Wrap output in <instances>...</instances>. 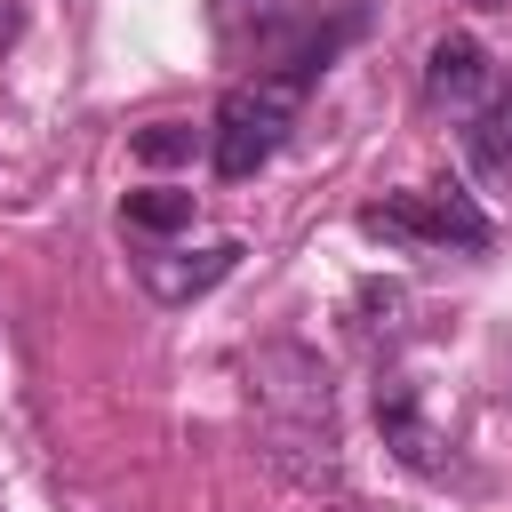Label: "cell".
I'll list each match as a JSON object with an SVG mask.
<instances>
[{
    "mask_svg": "<svg viewBox=\"0 0 512 512\" xmlns=\"http://www.w3.org/2000/svg\"><path fill=\"white\" fill-rule=\"evenodd\" d=\"M248 408H256L264 456L288 480H304V488L336 480V392L304 344H264L248 360Z\"/></svg>",
    "mask_w": 512,
    "mask_h": 512,
    "instance_id": "obj_1",
    "label": "cell"
},
{
    "mask_svg": "<svg viewBox=\"0 0 512 512\" xmlns=\"http://www.w3.org/2000/svg\"><path fill=\"white\" fill-rule=\"evenodd\" d=\"M304 96H312V80L304 72H248V80H232L224 88V104H216V128H208V152H216V176H256L280 144H288V128H296V112H304Z\"/></svg>",
    "mask_w": 512,
    "mask_h": 512,
    "instance_id": "obj_2",
    "label": "cell"
},
{
    "mask_svg": "<svg viewBox=\"0 0 512 512\" xmlns=\"http://www.w3.org/2000/svg\"><path fill=\"white\" fill-rule=\"evenodd\" d=\"M360 232L384 240V248H424V256H432V248L472 256V248L496 240L488 208H480L472 192H456V184H408V192H384V200L360 208Z\"/></svg>",
    "mask_w": 512,
    "mask_h": 512,
    "instance_id": "obj_3",
    "label": "cell"
},
{
    "mask_svg": "<svg viewBox=\"0 0 512 512\" xmlns=\"http://www.w3.org/2000/svg\"><path fill=\"white\" fill-rule=\"evenodd\" d=\"M232 272H240V240H200V248L152 240V248H136V280H144L152 304H192V296H208Z\"/></svg>",
    "mask_w": 512,
    "mask_h": 512,
    "instance_id": "obj_4",
    "label": "cell"
},
{
    "mask_svg": "<svg viewBox=\"0 0 512 512\" xmlns=\"http://www.w3.org/2000/svg\"><path fill=\"white\" fill-rule=\"evenodd\" d=\"M376 432H384V448H392L408 472H424V480H440V472L456 464L448 432L424 416V384H416V376H384V384H376Z\"/></svg>",
    "mask_w": 512,
    "mask_h": 512,
    "instance_id": "obj_5",
    "label": "cell"
},
{
    "mask_svg": "<svg viewBox=\"0 0 512 512\" xmlns=\"http://www.w3.org/2000/svg\"><path fill=\"white\" fill-rule=\"evenodd\" d=\"M496 72H504V64H496L472 32H448V40H432V56H424V104L456 120V112H472V104L496 88Z\"/></svg>",
    "mask_w": 512,
    "mask_h": 512,
    "instance_id": "obj_6",
    "label": "cell"
},
{
    "mask_svg": "<svg viewBox=\"0 0 512 512\" xmlns=\"http://www.w3.org/2000/svg\"><path fill=\"white\" fill-rule=\"evenodd\" d=\"M456 144H464V160H472L480 184L512 192V72H496V88L472 112H456Z\"/></svg>",
    "mask_w": 512,
    "mask_h": 512,
    "instance_id": "obj_7",
    "label": "cell"
},
{
    "mask_svg": "<svg viewBox=\"0 0 512 512\" xmlns=\"http://www.w3.org/2000/svg\"><path fill=\"white\" fill-rule=\"evenodd\" d=\"M192 216H200V200H192V192H168V184L128 192V208H120V224H128V232H144V248H152L160 232H184Z\"/></svg>",
    "mask_w": 512,
    "mask_h": 512,
    "instance_id": "obj_8",
    "label": "cell"
},
{
    "mask_svg": "<svg viewBox=\"0 0 512 512\" xmlns=\"http://www.w3.org/2000/svg\"><path fill=\"white\" fill-rule=\"evenodd\" d=\"M136 160H192V128L184 120H152L136 136Z\"/></svg>",
    "mask_w": 512,
    "mask_h": 512,
    "instance_id": "obj_9",
    "label": "cell"
},
{
    "mask_svg": "<svg viewBox=\"0 0 512 512\" xmlns=\"http://www.w3.org/2000/svg\"><path fill=\"white\" fill-rule=\"evenodd\" d=\"M24 40V0H0V48Z\"/></svg>",
    "mask_w": 512,
    "mask_h": 512,
    "instance_id": "obj_10",
    "label": "cell"
},
{
    "mask_svg": "<svg viewBox=\"0 0 512 512\" xmlns=\"http://www.w3.org/2000/svg\"><path fill=\"white\" fill-rule=\"evenodd\" d=\"M472 8H512V0H472Z\"/></svg>",
    "mask_w": 512,
    "mask_h": 512,
    "instance_id": "obj_11",
    "label": "cell"
}]
</instances>
